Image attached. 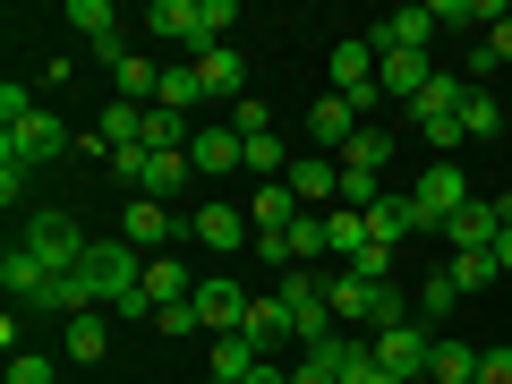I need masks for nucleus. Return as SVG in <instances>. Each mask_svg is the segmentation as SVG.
Returning a JSON list of instances; mask_svg holds the SVG:
<instances>
[{"instance_id": "1", "label": "nucleus", "mask_w": 512, "mask_h": 384, "mask_svg": "<svg viewBox=\"0 0 512 384\" xmlns=\"http://www.w3.org/2000/svg\"><path fill=\"white\" fill-rule=\"evenodd\" d=\"M325 299H333V325H350V333H384V325L410 316V299L393 291V282H359V274H333Z\"/></svg>"}, {"instance_id": "2", "label": "nucleus", "mask_w": 512, "mask_h": 384, "mask_svg": "<svg viewBox=\"0 0 512 384\" xmlns=\"http://www.w3.org/2000/svg\"><path fill=\"white\" fill-rule=\"evenodd\" d=\"M60 154H69V120H60V111H26V120H9L0 128V163H60Z\"/></svg>"}, {"instance_id": "3", "label": "nucleus", "mask_w": 512, "mask_h": 384, "mask_svg": "<svg viewBox=\"0 0 512 384\" xmlns=\"http://www.w3.org/2000/svg\"><path fill=\"white\" fill-rule=\"evenodd\" d=\"M282 308H291V333H299V350H316V342H333V299H325V282L308 274V265H291L282 274Z\"/></svg>"}, {"instance_id": "4", "label": "nucleus", "mask_w": 512, "mask_h": 384, "mask_svg": "<svg viewBox=\"0 0 512 384\" xmlns=\"http://www.w3.org/2000/svg\"><path fill=\"white\" fill-rule=\"evenodd\" d=\"M367 350H376V367H384V376H402V384H427V350H436V333H427L419 316H402V325L367 333Z\"/></svg>"}, {"instance_id": "5", "label": "nucleus", "mask_w": 512, "mask_h": 384, "mask_svg": "<svg viewBox=\"0 0 512 384\" xmlns=\"http://www.w3.org/2000/svg\"><path fill=\"white\" fill-rule=\"evenodd\" d=\"M26 248L43 256V274H77V265L94 256V239L77 231L69 214H26Z\"/></svg>"}, {"instance_id": "6", "label": "nucleus", "mask_w": 512, "mask_h": 384, "mask_svg": "<svg viewBox=\"0 0 512 384\" xmlns=\"http://www.w3.org/2000/svg\"><path fill=\"white\" fill-rule=\"evenodd\" d=\"M333 94H342V103L359 111V120H367V111L384 103V94H376V43H367V35L333 43Z\"/></svg>"}, {"instance_id": "7", "label": "nucleus", "mask_w": 512, "mask_h": 384, "mask_svg": "<svg viewBox=\"0 0 512 384\" xmlns=\"http://www.w3.org/2000/svg\"><path fill=\"white\" fill-rule=\"evenodd\" d=\"M410 205H419L427 231H444V222L470 205V171H461V163H427V171H419V188H410Z\"/></svg>"}, {"instance_id": "8", "label": "nucleus", "mask_w": 512, "mask_h": 384, "mask_svg": "<svg viewBox=\"0 0 512 384\" xmlns=\"http://www.w3.org/2000/svg\"><path fill=\"white\" fill-rule=\"evenodd\" d=\"M69 26L86 35V60H103V69H120V60H128V26H120L111 0H69Z\"/></svg>"}, {"instance_id": "9", "label": "nucleus", "mask_w": 512, "mask_h": 384, "mask_svg": "<svg viewBox=\"0 0 512 384\" xmlns=\"http://www.w3.org/2000/svg\"><path fill=\"white\" fill-rule=\"evenodd\" d=\"M146 26H154V43H180V52H214V35H205V0H154Z\"/></svg>"}, {"instance_id": "10", "label": "nucleus", "mask_w": 512, "mask_h": 384, "mask_svg": "<svg viewBox=\"0 0 512 384\" xmlns=\"http://www.w3.org/2000/svg\"><path fill=\"white\" fill-rule=\"evenodd\" d=\"M248 308H256V299L239 291L231 274H205V282H197V316H205V333H248Z\"/></svg>"}, {"instance_id": "11", "label": "nucleus", "mask_w": 512, "mask_h": 384, "mask_svg": "<svg viewBox=\"0 0 512 384\" xmlns=\"http://www.w3.org/2000/svg\"><path fill=\"white\" fill-rule=\"evenodd\" d=\"M188 239H205V248H214V256H231V248H248V239H256V222L248 214H239V205H197V214H188Z\"/></svg>"}, {"instance_id": "12", "label": "nucleus", "mask_w": 512, "mask_h": 384, "mask_svg": "<svg viewBox=\"0 0 512 384\" xmlns=\"http://www.w3.org/2000/svg\"><path fill=\"white\" fill-rule=\"evenodd\" d=\"M427 35H436V0H427V9H393V18L367 26L376 52H427Z\"/></svg>"}, {"instance_id": "13", "label": "nucleus", "mask_w": 512, "mask_h": 384, "mask_svg": "<svg viewBox=\"0 0 512 384\" xmlns=\"http://www.w3.org/2000/svg\"><path fill=\"white\" fill-rule=\"evenodd\" d=\"M0 282H9V299H18V308H43V291H52V274H43V256L26 248V239H9V256H0Z\"/></svg>"}, {"instance_id": "14", "label": "nucleus", "mask_w": 512, "mask_h": 384, "mask_svg": "<svg viewBox=\"0 0 512 384\" xmlns=\"http://www.w3.org/2000/svg\"><path fill=\"white\" fill-rule=\"evenodd\" d=\"M188 222H171V205H154V197H128V222H120V239L128 248H154L163 256V239H180Z\"/></svg>"}, {"instance_id": "15", "label": "nucleus", "mask_w": 512, "mask_h": 384, "mask_svg": "<svg viewBox=\"0 0 512 384\" xmlns=\"http://www.w3.org/2000/svg\"><path fill=\"white\" fill-rule=\"evenodd\" d=\"M188 163H197V171H214V180H231V171H248V146H239V128L222 120V128H197Z\"/></svg>"}, {"instance_id": "16", "label": "nucleus", "mask_w": 512, "mask_h": 384, "mask_svg": "<svg viewBox=\"0 0 512 384\" xmlns=\"http://www.w3.org/2000/svg\"><path fill=\"white\" fill-rule=\"evenodd\" d=\"M359 128H367V120H359V111L342 103V94H316V103H308V137H316L325 154H342L350 137H359Z\"/></svg>"}, {"instance_id": "17", "label": "nucleus", "mask_w": 512, "mask_h": 384, "mask_svg": "<svg viewBox=\"0 0 512 384\" xmlns=\"http://www.w3.org/2000/svg\"><path fill=\"white\" fill-rule=\"evenodd\" d=\"M427 52H376V94H402V103H419L427 94Z\"/></svg>"}, {"instance_id": "18", "label": "nucleus", "mask_w": 512, "mask_h": 384, "mask_svg": "<svg viewBox=\"0 0 512 384\" xmlns=\"http://www.w3.org/2000/svg\"><path fill=\"white\" fill-rule=\"evenodd\" d=\"M197 86L205 94H222V111L239 103V86H248V60L231 52V43H214V52H197Z\"/></svg>"}, {"instance_id": "19", "label": "nucleus", "mask_w": 512, "mask_h": 384, "mask_svg": "<svg viewBox=\"0 0 512 384\" xmlns=\"http://www.w3.org/2000/svg\"><path fill=\"white\" fill-rule=\"evenodd\" d=\"M436 239H453V256H470V248H495V197H470L453 222H444Z\"/></svg>"}, {"instance_id": "20", "label": "nucleus", "mask_w": 512, "mask_h": 384, "mask_svg": "<svg viewBox=\"0 0 512 384\" xmlns=\"http://www.w3.org/2000/svg\"><path fill=\"white\" fill-rule=\"evenodd\" d=\"M410 231H427L419 205H410V188H402V197H384V205H367V239H376V248H402Z\"/></svg>"}, {"instance_id": "21", "label": "nucleus", "mask_w": 512, "mask_h": 384, "mask_svg": "<svg viewBox=\"0 0 512 384\" xmlns=\"http://www.w3.org/2000/svg\"><path fill=\"white\" fill-rule=\"evenodd\" d=\"M205 367H214V384H248L256 367H265V350H256L248 333H214V359Z\"/></svg>"}, {"instance_id": "22", "label": "nucleus", "mask_w": 512, "mask_h": 384, "mask_svg": "<svg viewBox=\"0 0 512 384\" xmlns=\"http://www.w3.org/2000/svg\"><path fill=\"white\" fill-rule=\"evenodd\" d=\"M111 86H120V103H146V111L163 103V69H154L146 52H128L120 69H111Z\"/></svg>"}, {"instance_id": "23", "label": "nucleus", "mask_w": 512, "mask_h": 384, "mask_svg": "<svg viewBox=\"0 0 512 384\" xmlns=\"http://www.w3.org/2000/svg\"><path fill=\"white\" fill-rule=\"evenodd\" d=\"M248 342L265 350V359H274L282 342H299V333H291V308H282V291H274V299H256V308H248Z\"/></svg>"}, {"instance_id": "24", "label": "nucleus", "mask_w": 512, "mask_h": 384, "mask_svg": "<svg viewBox=\"0 0 512 384\" xmlns=\"http://www.w3.org/2000/svg\"><path fill=\"white\" fill-rule=\"evenodd\" d=\"M299 214H308V205L291 197V180H265V188L248 197V222H256V231H282V222H299Z\"/></svg>"}, {"instance_id": "25", "label": "nucleus", "mask_w": 512, "mask_h": 384, "mask_svg": "<svg viewBox=\"0 0 512 384\" xmlns=\"http://www.w3.org/2000/svg\"><path fill=\"white\" fill-rule=\"evenodd\" d=\"M291 197L308 205V214H316L325 197H342V163H333V154H325V163H291Z\"/></svg>"}, {"instance_id": "26", "label": "nucleus", "mask_w": 512, "mask_h": 384, "mask_svg": "<svg viewBox=\"0 0 512 384\" xmlns=\"http://www.w3.org/2000/svg\"><path fill=\"white\" fill-rule=\"evenodd\" d=\"M427 384H478V350L436 333V350H427Z\"/></svg>"}, {"instance_id": "27", "label": "nucleus", "mask_w": 512, "mask_h": 384, "mask_svg": "<svg viewBox=\"0 0 512 384\" xmlns=\"http://www.w3.org/2000/svg\"><path fill=\"white\" fill-rule=\"evenodd\" d=\"M333 163H342V171H384V163H393V137H384V128H376V120H367V128H359V137H350V146H342V154H333Z\"/></svg>"}, {"instance_id": "28", "label": "nucleus", "mask_w": 512, "mask_h": 384, "mask_svg": "<svg viewBox=\"0 0 512 384\" xmlns=\"http://www.w3.org/2000/svg\"><path fill=\"white\" fill-rule=\"evenodd\" d=\"M461 137H504V94H461Z\"/></svg>"}, {"instance_id": "29", "label": "nucleus", "mask_w": 512, "mask_h": 384, "mask_svg": "<svg viewBox=\"0 0 512 384\" xmlns=\"http://www.w3.org/2000/svg\"><path fill=\"white\" fill-rule=\"evenodd\" d=\"M461 94H470V77H427V94H419V103H410V120H444V111H461Z\"/></svg>"}, {"instance_id": "30", "label": "nucleus", "mask_w": 512, "mask_h": 384, "mask_svg": "<svg viewBox=\"0 0 512 384\" xmlns=\"http://www.w3.org/2000/svg\"><path fill=\"white\" fill-rule=\"evenodd\" d=\"M470 69H478V77H512V9L495 18V35L470 52Z\"/></svg>"}, {"instance_id": "31", "label": "nucleus", "mask_w": 512, "mask_h": 384, "mask_svg": "<svg viewBox=\"0 0 512 384\" xmlns=\"http://www.w3.org/2000/svg\"><path fill=\"white\" fill-rule=\"evenodd\" d=\"M359 248H367V214H350V205H342V214H325V256H342V265H350Z\"/></svg>"}, {"instance_id": "32", "label": "nucleus", "mask_w": 512, "mask_h": 384, "mask_svg": "<svg viewBox=\"0 0 512 384\" xmlns=\"http://www.w3.org/2000/svg\"><path fill=\"white\" fill-rule=\"evenodd\" d=\"M495 248H470V256H453V282H461V299H478V291H495Z\"/></svg>"}, {"instance_id": "33", "label": "nucleus", "mask_w": 512, "mask_h": 384, "mask_svg": "<svg viewBox=\"0 0 512 384\" xmlns=\"http://www.w3.org/2000/svg\"><path fill=\"white\" fill-rule=\"evenodd\" d=\"M188 103H205V86H197V60H171V69H163V111H188Z\"/></svg>"}, {"instance_id": "34", "label": "nucleus", "mask_w": 512, "mask_h": 384, "mask_svg": "<svg viewBox=\"0 0 512 384\" xmlns=\"http://www.w3.org/2000/svg\"><path fill=\"white\" fill-rule=\"evenodd\" d=\"M103 342H111V325H103L94 308H86V316H69V359H86V367H94V359H103Z\"/></svg>"}, {"instance_id": "35", "label": "nucleus", "mask_w": 512, "mask_h": 384, "mask_svg": "<svg viewBox=\"0 0 512 384\" xmlns=\"http://www.w3.org/2000/svg\"><path fill=\"white\" fill-rule=\"evenodd\" d=\"M461 308V282L453 274H427V291H419V325H436V316H453Z\"/></svg>"}, {"instance_id": "36", "label": "nucleus", "mask_w": 512, "mask_h": 384, "mask_svg": "<svg viewBox=\"0 0 512 384\" xmlns=\"http://www.w3.org/2000/svg\"><path fill=\"white\" fill-rule=\"evenodd\" d=\"M231 128H239V146H256V137H274V111L256 103V94H239V103H231Z\"/></svg>"}, {"instance_id": "37", "label": "nucleus", "mask_w": 512, "mask_h": 384, "mask_svg": "<svg viewBox=\"0 0 512 384\" xmlns=\"http://www.w3.org/2000/svg\"><path fill=\"white\" fill-rule=\"evenodd\" d=\"M504 9L495 0H436V26H495Z\"/></svg>"}, {"instance_id": "38", "label": "nucleus", "mask_w": 512, "mask_h": 384, "mask_svg": "<svg viewBox=\"0 0 512 384\" xmlns=\"http://www.w3.org/2000/svg\"><path fill=\"white\" fill-rule=\"evenodd\" d=\"M419 137L436 146V163H453V154L470 146V137H461V111H444V120H419Z\"/></svg>"}, {"instance_id": "39", "label": "nucleus", "mask_w": 512, "mask_h": 384, "mask_svg": "<svg viewBox=\"0 0 512 384\" xmlns=\"http://www.w3.org/2000/svg\"><path fill=\"white\" fill-rule=\"evenodd\" d=\"M248 171H256V180H291V154H282V137H256V146H248Z\"/></svg>"}, {"instance_id": "40", "label": "nucleus", "mask_w": 512, "mask_h": 384, "mask_svg": "<svg viewBox=\"0 0 512 384\" xmlns=\"http://www.w3.org/2000/svg\"><path fill=\"white\" fill-rule=\"evenodd\" d=\"M308 256H325V214H299L291 222V265H308Z\"/></svg>"}, {"instance_id": "41", "label": "nucleus", "mask_w": 512, "mask_h": 384, "mask_svg": "<svg viewBox=\"0 0 512 384\" xmlns=\"http://www.w3.org/2000/svg\"><path fill=\"white\" fill-rule=\"evenodd\" d=\"M342 274H359V282H393V248H376V239H367V248L350 256Z\"/></svg>"}, {"instance_id": "42", "label": "nucleus", "mask_w": 512, "mask_h": 384, "mask_svg": "<svg viewBox=\"0 0 512 384\" xmlns=\"http://www.w3.org/2000/svg\"><path fill=\"white\" fill-rule=\"evenodd\" d=\"M154 333H171V342H188V333H205L197 299H180V308H163V316H154Z\"/></svg>"}, {"instance_id": "43", "label": "nucleus", "mask_w": 512, "mask_h": 384, "mask_svg": "<svg viewBox=\"0 0 512 384\" xmlns=\"http://www.w3.org/2000/svg\"><path fill=\"white\" fill-rule=\"evenodd\" d=\"M9 384H52V359H35V350H9Z\"/></svg>"}, {"instance_id": "44", "label": "nucleus", "mask_w": 512, "mask_h": 384, "mask_svg": "<svg viewBox=\"0 0 512 384\" xmlns=\"http://www.w3.org/2000/svg\"><path fill=\"white\" fill-rule=\"evenodd\" d=\"M478 384H512V342L504 350H478Z\"/></svg>"}, {"instance_id": "45", "label": "nucleus", "mask_w": 512, "mask_h": 384, "mask_svg": "<svg viewBox=\"0 0 512 384\" xmlns=\"http://www.w3.org/2000/svg\"><path fill=\"white\" fill-rule=\"evenodd\" d=\"M26 111H35V94H26V86H0V128L26 120Z\"/></svg>"}, {"instance_id": "46", "label": "nucleus", "mask_w": 512, "mask_h": 384, "mask_svg": "<svg viewBox=\"0 0 512 384\" xmlns=\"http://www.w3.org/2000/svg\"><path fill=\"white\" fill-rule=\"evenodd\" d=\"M26 180H35L26 163H0V205H18V197H26Z\"/></svg>"}, {"instance_id": "47", "label": "nucleus", "mask_w": 512, "mask_h": 384, "mask_svg": "<svg viewBox=\"0 0 512 384\" xmlns=\"http://www.w3.org/2000/svg\"><path fill=\"white\" fill-rule=\"evenodd\" d=\"M291 384H333V367H325V359H299V367H291Z\"/></svg>"}, {"instance_id": "48", "label": "nucleus", "mask_w": 512, "mask_h": 384, "mask_svg": "<svg viewBox=\"0 0 512 384\" xmlns=\"http://www.w3.org/2000/svg\"><path fill=\"white\" fill-rule=\"evenodd\" d=\"M495 265L512 274V231H504V222H495Z\"/></svg>"}, {"instance_id": "49", "label": "nucleus", "mask_w": 512, "mask_h": 384, "mask_svg": "<svg viewBox=\"0 0 512 384\" xmlns=\"http://www.w3.org/2000/svg\"><path fill=\"white\" fill-rule=\"evenodd\" d=\"M495 222H504V231H512V188H504V197H495Z\"/></svg>"}]
</instances>
